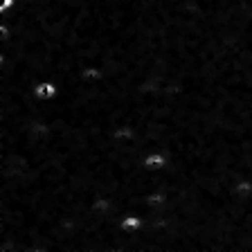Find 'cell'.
<instances>
[{
	"instance_id": "6da1fadb",
	"label": "cell",
	"mask_w": 252,
	"mask_h": 252,
	"mask_svg": "<svg viewBox=\"0 0 252 252\" xmlns=\"http://www.w3.org/2000/svg\"><path fill=\"white\" fill-rule=\"evenodd\" d=\"M59 93H61V88H59V84L52 81V79H41V81H36V86L32 88L34 99H38V101H52L59 97Z\"/></svg>"
},
{
	"instance_id": "7a4b0ae2",
	"label": "cell",
	"mask_w": 252,
	"mask_h": 252,
	"mask_svg": "<svg viewBox=\"0 0 252 252\" xmlns=\"http://www.w3.org/2000/svg\"><path fill=\"white\" fill-rule=\"evenodd\" d=\"M167 164H169V158L164 151H149L147 156L142 158V169L147 173L162 171V169H167Z\"/></svg>"
},
{
	"instance_id": "3957f363",
	"label": "cell",
	"mask_w": 252,
	"mask_h": 252,
	"mask_svg": "<svg viewBox=\"0 0 252 252\" xmlns=\"http://www.w3.org/2000/svg\"><path fill=\"white\" fill-rule=\"evenodd\" d=\"M142 227H144V214H140V212H131V214H126L124 219L120 220L122 234H133V232H140ZM117 241H120V239H117ZM115 246H117V243H115Z\"/></svg>"
},
{
	"instance_id": "277c9868",
	"label": "cell",
	"mask_w": 252,
	"mask_h": 252,
	"mask_svg": "<svg viewBox=\"0 0 252 252\" xmlns=\"http://www.w3.org/2000/svg\"><path fill=\"white\" fill-rule=\"evenodd\" d=\"M16 2H18V0H0V14H7V11H11L16 7Z\"/></svg>"
}]
</instances>
